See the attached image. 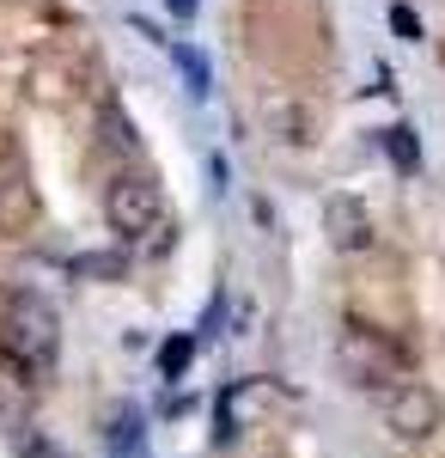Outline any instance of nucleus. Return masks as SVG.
<instances>
[{
    "label": "nucleus",
    "instance_id": "14",
    "mask_svg": "<svg viewBox=\"0 0 445 458\" xmlns=\"http://www.w3.org/2000/svg\"><path fill=\"white\" fill-rule=\"evenodd\" d=\"M165 6H172L177 25H189V19H196V0H165Z\"/></svg>",
    "mask_w": 445,
    "mask_h": 458
},
{
    "label": "nucleus",
    "instance_id": "9",
    "mask_svg": "<svg viewBox=\"0 0 445 458\" xmlns=\"http://www.w3.org/2000/svg\"><path fill=\"white\" fill-rule=\"evenodd\" d=\"M384 153H390L403 172H421V141H415L409 123H390V129H384Z\"/></svg>",
    "mask_w": 445,
    "mask_h": 458
},
{
    "label": "nucleus",
    "instance_id": "5",
    "mask_svg": "<svg viewBox=\"0 0 445 458\" xmlns=\"http://www.w3.org/2000/svg\"><path fill=\"white\" fill-rule=\"evenodd\" d=\"M323 233L336 250H366L373 245V220H366V202L360 196H330L323 202Z\"/></svg>",
    "mask_w": 445,
    "mask_h": 458
},
{
    "label": "nucleus",
    "instance_id": "13",
    "mask_svg": "<svg viewBox=\"0 0 445 458\" xmlns=\"http://www.w3.org/2000/svg\"><path fill=\"white\" fill-rule=\"evenodd\" d=\"M25 458H68L62 446H49L43 434H25Z\"/></svg>",
    "mask_w": 445,
    "mask_h": 458
},
{
    "label": "nucleus",
    "instance_id": "2",
    "mask_svg": "<svg viewBox=\"0 0 445 458\" xmlns=\"http://www.w3.org/2000/svg\"><path fill=\"white\" fill-rule=\"evenodd\" d=\"M336 354H342L348 379H360L366 391H384V386H397V379H403V354H397V343H390V336H378L373 324H342Z\"/></svg>",
    "mask_w": 445,
    "mask_h": 458
},
{
    "label": "nucleus",
    "instance_id": "1",
    "mask_svg": "<svg viewBox=\"0 0 445 458\" xmlns=\"http://www.w3.org/2000/svg\"><path fill=\"white\" fill-rule=\"evenodd\" d=\"M0 349L13 354L19 367H31V373H43V367H55V354H62V318H55V306L43 300V293H6V306H0Z\"/></svg>",
    "mask_w": 445,
    "mask_h": 458
},
{
    "label": "nucleus",
    "instance_id": "11",
    "mask_svg": "<svg viewBox=\"0 0 445 458\" xmlns=\"http://www.w3.org/2000/svg\"><path fill=\"white\" fill-rule=\"evenodd\" d=\"M196 349H202L196 336H172L165 354H159V373H165V379H183V373H189V360H196Z\"/></svg>",
    "mask_w": 445,
    "mask_h": 458
},
{
    "label": "nucleus",
    "instance_id": "3",
    "mask_svg": "<svg viewBox=\"0 0 445 458\" xmlns=\"http://www.w3.org/2000/svg\"><path fill=\"white\" fill-rule=\"evenodd\" d=\"M104 214H110V226L122 239H153L165 226V196H159L153 177H116L104 190Z\"/></svg>",
    "mask_w": 445,
    "mask_h": 458
},
{
    "label": "nucleus",
    "instance_id": "6",
    "mask_svg": "<svg viewBox=\"0 0 445 458\" xmlns=\"http://www.w3.org/2000/svg\"><path fill=\"white\" fill-rule=\"evenodd\" d=\"M37 220V190L19 165H0V233H25Z\"/></svg>",
    "mask_w": 445,
    "mask_h": 458
},
{
    "label": "nucleus",
    "instance_id": "4",
    "mask_svg": "<svg viewBox=\"0 0 445 458\" xmlns=\"http://www.w3.org/2000/svg\"><path fill=\"white\" fill-rule=\"evenodd\" d=\"M378 410H384V428H390L397 440H427V434L440 428V397L427 386H415V379L384 386L378 391Z\"/></svg>",
    "mask_w": 445,
    "mask_h": 458
},
{
    "label": "nucleus",
    "instance_id": "8",
    "mask_svg": "<svg viewBox=\"0 0 445 458\" xmlns=\"http://www.w3.org/2000/svg\"><path fill=\"white\" fill-rule=\"evenodd\" d=\"M104 446H110V458H153V453H147V416H140L135 403H122V410L110 416Z\"/></svg>",
    "mask_w": 445,
    "mask_h": 458
},
{
    "label": "nucleus",
    "instance_id": "7",
    "mask_svg": "<svg viewBox=\"0 0 445 458\" xmlns=\"http://www.w3.org/2000/svg\"><path fill=\"white\" fill-rule=\"evenodd\" d=\"M31 397H37V373L19 367L13 354L0 349V422H19V416L31 410Z\"/></svg>",
    "mask_w": 445,
    "mask_h": 458
},
{
    "label": "nucleus",
    "instance_id": "12",
    "mask_svg": "<svg viewBox=\"0 0 445 458\" xmlns=\"http://www.w3.org/2000/svg\"><path fill=\"white\" fill-rule=\"evenodd\" d=\"M390 25H397V31L409 37V43H421V19H415L409 6H390Z\"/></svg>",
    "mask_w": 445,
    "mask_h": 458
},
{
    "label": "nucleus",
    "instance_id": "10",
    "mask_svg": "<svg viewBox=\"0 0 445 458\" xmlns=\"http://www.w3.org/2000/svg\"><path fill=\"white\" fill-rule=\"evenodd\" d=\"M172 62H177V73L189 80V98H207V80H214V73H207V55H196L189 43H172Z\"/></svg>",
    "mask_w": 445,
    "mask_h": 458
}]
</instances>
